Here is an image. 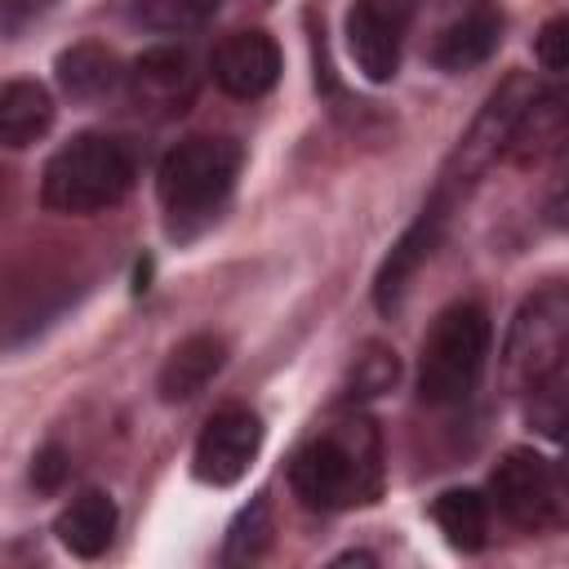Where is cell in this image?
Listing matches in <instances>:
<instances>
[{"mask_svg": "<svg viewBox=\"0 0 569 569\" xmlns=\"http://www.w3.org/2000/svg\"><path fill=\"white\" fill-rule=\"evenodd\" d=\"M293 493L316 511H342L373 502L382 493V440L365 413H338L316 427L293 462H289Z\"/></svg>", "mask_w": 569, "mask_h": 569, "instance_id": "cell-1", "label": "cell"}, {"mask_svg": "<svg viewBox=\"0 0 569 569\" xmlns=\"http://www.w3.org/2000/svg\"><path fill=\"white\" fill-rule=\"evenodd\" d=\"M133 187V156L111 133H80L58 147L40 178V200L53 213L89 218L124 200Z\"/></svg>", "mask_w": 569, "mask_h": 569, "instance_id": "cell-2", "label": "cell"}, {"mask_svg": "<svg viewBox=\"0 0 569 569\" xmlns=\"http://www.w3.org/2000/svg\"><path fill=\"white\" fill-rule=\"evenodd\" d=\"M489 311L480 302H453L436 316L431 333L422 338L418 360V396L427 405H462L485 365H489Z\"/></svg>", "mask_w": 569, "mask_h": 569, "instance_id": "cell-3", "label": "cell"}, {"mask_svg": "<svg viewBox=\"0 0 569 569\" xmlns=\"http://www.w3.org/2000/svg\"><path fill=\"white\" fill-rule=\"evenodd\" d=\"M569 365V284H547L520 302L502 342V387L529 391Z\"/></svg>", "mask_w": 569, "mask_h": 569, "instance_id": "cell-4", "label": "cell"}, {"mask_svg": "<svg viewBox=\"0 0 569 569\" xmlns=\"http://www.w3.org/2000/svg\"><path fill=\"white\" fill-rule=\"evenodd\" d=\"M240 169V147L231 138H187L178 142L156 173L160 204L173 218H209L236 182Z\"/></svg>", "mask_w": 569, "mask_h": 569, "instance_id": "cell-5", "label": "cell"}, {"mask_svg": "<svg viewBox=\"0 0 569 569\" xmlns=\"http://www.w3.org/2000/svg\"><path fill=\"white\" fill-rule=\"evenodd\" d=\"M533 98H538L533 80H529L525 71H511V76L485 98V107L476 111V120L467 124V133H462L458 147L449 151L436 196L449 200L453 191H467L498 156H507L511 133H516V124H520V116H525V107H529Z\"/></svg>", "mask_w": 569, "mask_h": 569, "instance_id": "cell-6", "label": "cell"}, {"mask_svg": "<svg viewBox=\"0 0 569 569\" xmlns=\"http://www.w3.org/2000/svg\"><path fill=\"white\" fill-rule=\"evenodd\" d=\"M489 498L520 529H547V525L569 520L560 485H556V467L533 449L502 453V462L489 476Z\"/></svg>", "mask_w": 569, "mask_h": 569, "instance_id": "cell-7", "label": "cell"}, {"mask_svg": "<svg viewBox=\"0 0 569 569\" xmlns=\"http://www.w3.org/2000/svg\"><path fill=\"white\" fill-rule=\"evenodd\" d=\"M258 449H262V422H258V413L253 409H240V405H227V409H218L204 422L191 462H196V476L204 485H236L253 467Z\"/></svg>", "mask_w": 569, "mask_h": 569, "instance_id": "cell-8", "label": "cell"}, {"mask_svg": "<svg viewBox=\"0 0 569 569\" xmlns=\"http://www.w3.org/2000/svg\"><path fill=\"white\" fill-rule=\"evenodd\" d=\"M196 62L178 44H156L129 67V98L147 116H182L196 98Z\"/></svg>", "mask_w": 569, "mask_h": 569, "instance_id": "cell-9", "label": "cell"}, {"mask_svg": "<svg viewBox=\"0 0 569 569\" xmlns=\"http://www.w3.org/2000/svg\"><path fill=\"white\" fill-rule=\"evenodd\" d=\"M400 44H405V4L400 0H356L347 9V49L373 84H382L400 71Z\"/></svg>", "mask_w": 569, "mask_h": 569, "instance_id": "cell-10", "label": "cell"}, {"mask_svg": "<svg viewBox=\"0 0 569 569\" xmlns=\"http://www.w3.org/2000/svg\"><path fill=\"white\" fill-rule=\"evenodd\" d=\"M445 196H431V204L418 213V222L391 244V253H387V262L378 267V276H373V302H378V311H396L400 307V298H405V289H409V280L418 276V267L431 258V249H436V240H440V231H445Z\"/></svg>", "mask_w": 569, "mask_h": 569, "instance_id": "cell-11", "label": "cell"}, {"mask_svg": "<svg viewBox=\"0 0 569 569\" xmlns=\"http://www.w3.org/2000/svg\"><path fill=\"white\" fill-rule=\"evenodd\" d=\"M213 80L231 98H262L280 80V49L267 31H236L213 49Z\"/></svg>", "mask_w": 569, "mask_h": 569, "instance_id": "cell-12", "label": "cell"}, {"mask_svg": "<svg viewBox=\"0 0 569 569\" xmlns=\"http://www.w3.org/2000/svg\"><path fill=\"white\" fill-rule=\"evenodd\" d=\"M565 142H569V84L547 89V93H538L525 107V116H520V124L511 133L507 160L520 164V169H529V164L556 160Z\"/></svg>", "mask_w": 569, "mask_h": 569, "instance_id": "cell-13", "label": "cell"}, {"mask_svg": "<svg viewBox=\"0 0 569 569\" xmlns=\"http://www.w3.org/2000/svg\"><path fill=\"white\" fill-rule=\"evenodd\" d=\"M222 365H227V342L218 333H191V338H182L164 356V365H160V378H156L160 400L164 405L196 400L222 373Z\"/></svg>", "mask_w": 569, "mask_h": 569, "instance_id": "cell-14", "label": "cell"}, {"mask_svg": "<svg viewBox=\"0 0 569 569\" xmlns=\"http://www.w3.org/2000/svg\"><path fill=\"white\" fill-rule=\"evenodd\" d=\"M498 49V13L489 4L458 9L436 36H431V62L440 71H471Z\"/></svg>", "mask_w": 569, "mask_h": 569, "instance_id": "cell-15", "label": "cell"}, {"mask_svg": "<svg viewBox=\"0 0 569 569\" xmlns=\"http://www.w3.org/2000/svg\"><path fill=\"white\" fill-rule=\"evenodd\" d=\"M53 533L58 542L80 556V560H93L111 547V533H116V502L102 493V489H84L80 498H71L58 520H53Z\"/></svg>", "mask_w": 569, "mask_h": 569, "instance_id": "cell-16", "label": "cell"}, {"mask_svg": "<svg viewBox=\"0 0 569 569\" xmlns=\"http://www.w3.org/2000/svg\"><path fill=\"white\" fill-rule=\"evenodd\" d=\"M53 124V98L36 80H9L0 89V142L22 151Z\"/></svg>", "mask_w": 569, "mask_h": 569, "instance_id": "cell-17", "label": "cell"}, {"mask_svg": "<svg viewBox=\"0 0 569 569\" xmlns=\"http://www.w3.org/2000/svg\"><path fill=\"white\" fill-rule=\"evenodd\" d=\"M431 520L458 551H480L489 538V502L476 489H445L431 502Z\"/></svg>", "mask_w": 569, "mask_h": 569, "instance_id": "cell-18", "label": "cell"}, {"mask_svg": "<svg viewBox=\"0 0 569 569\" xmlns=\"http://www.w3.org/2000/svg\"><path fill=\"white\" fill-rule=\"evenodd\" d=\"M116 80H120V62H116V53L102 49V44H93V40L71 44V49L58 58V84H62L71 98H80V102L111 93Z\"/></svg>", "mask_w": 569, "mask_h": 569, "instance_id": "cell-19", "label": "cell"}, {"mask_svg": "<svg viewBox=\"0 0 569 569\" xmlns=\"http://www.w3.org/2000/svg\"><path fill=\"white\" fill-rule=\"evenodd\" d=\"M525 396H529V400H525V422H529L538 436L569 445V373L560 369V373H551L547 382L529 387Z\"/></svg>", "mask_w": 569, "mask_h": 569, "instance_id": "cell-20", "label": "cell"}, {"mask_svg": "<svg viewBox=\"0 0 569 569\" xmlns=\"http://www.w3.org/2000/svg\"><path fill=\"white\" fill-rule=\"evenodd\" d=\"M271 542V511L267 498H253L227 529V547H222V565H253Z\"/></svg>", "mask_w": 569, "mask_h": 569, "instance_id": "cell-21", "label": "cell"}, {"mask_svg": "<svg viewBox=\"0 0 569 569\" xmlns=\"http://www.w3.org/2000/svg\"><path fill=\"white\" fill-rule=\"evenodd\" d=\"M133 13L151 31H196L209 22L213 0H133Z\"/></svg>", "mask_w": 569, "mask_h": 569, "instance_id": "cell-22", "label": "cell"}, {"mask_svg": "<svg viewBox=\"0 0 569 569\" xmlns=\"http://www.w3.org/2000/svg\"><path fill=\"white\" fill-rule=\"evenodd\" d=\"M396 373H400V365H396V351H387V347H365V356H356V365H351V396H378V391H387L391 382H396Z\"/></svg>", "mask_w": 569, "mask_h": 569, "instance_id": "cell-23", "label": "cell"}, {"mask_svg": "<svg viewBox=\"0 0 569 569\" xmlns=\"http://www.w3.org/2000/svg\"><path fill=\"white\" fill-rule=\"evenodd\" d=\"M533 53H538L542 67H551V71H569V13H565V18H551V22L538 31Z\"/></svg>", "mask_w": 569, "mask_h": 569, "instance_id": "cell-24", "label": "cell"}, {"mask_svg": "<svg viewBox=\"0 0 569 569\" xmlns=\"http://www.w3.org/2000/svg\"><path fill=\"white\" fill-rule=\"evenodd\" d=\"M67 471H71L67 453H62L58 445H44V449L36 453V467H31V485H36L40 493H53V489L67 480Z\"/></svg>", "mask_w": 569, "mask_h": 569, "instance_id": "cell-25", "label": "cell"}, {"mask_svg": "<svg viewBox=\"0 0 569 569\" xmlns=\"http://www.w3.org/2000/svg\"><path fill=\"white\" fill-rule=\"evenodd\" d=\"M547 222L560 227V231H569V187H565L560 196H551V204H547Z\"/></svg>", "mask_w": 569, "mask_h": 569, "instance_id": "cell-26", "label": "cell"}, {"mask_svg": "<svg viewBox=\"0 0 569 569\" xmlns=\"http://www.w3.org/2000/svg\"><path fill=\"white\" fill-rule=\"evenodd\" d=\"M556 485H560V498H565V511H569V453H565V462L556 467Z\"/></svg>", "mask_w": 569, "mask_h": 569, "instance_id": "cell-27", "label": "cell"}, {"mask_svg": "<svg viewBox=\"0 0 569 569\" xmlns=\"http://www.w3.org/2000/svg\"><path fill=\"white\" fill-rule=\"evenodd\" d=\"M551 164H556V169H560V173H569V142H565V147H560V156H556V160H551Z\"/></svg>", "mask_w": 569, "mask_h": 569, "instance_id": "cell-28", "label": "cell"}]
</instances>
